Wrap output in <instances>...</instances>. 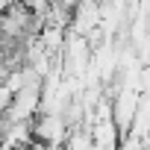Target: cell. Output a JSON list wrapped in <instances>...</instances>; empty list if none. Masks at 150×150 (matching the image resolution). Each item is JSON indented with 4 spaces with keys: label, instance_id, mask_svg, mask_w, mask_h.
<instances>
[{
    "label": "cell",
    "instance_id": "obj_1",
    "mask_svg": "<svg viewBox=\"0 0 150 150\" xmlns=\"http://www.w3.org/2000/svg\"><path fill=\"white\" fill-rule=\"evenodd\" d=\"M12 3H15V0H0V12H6V9H9Z\"/></svg>",
    "mask_w": 150,
    "mask_h": 150
}]
</instances>
